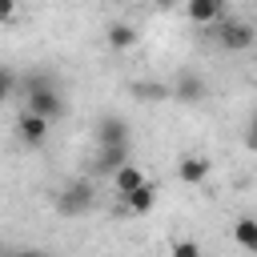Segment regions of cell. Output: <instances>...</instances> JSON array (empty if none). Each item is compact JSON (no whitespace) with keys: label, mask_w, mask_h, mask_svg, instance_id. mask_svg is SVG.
Masks as SVG:
<instances>
[{"label":"cell","mask_w":257,"mask_h":257,"mask_svg":"<svg viewBox=\"0 0 257 257\" xmlns=\"http://www.w3.org/2000/svg\"><path fill=\"white\" fill-rule=\"evenodd\" d=\"M169 257H201V245H197L193 237H177V241L169 245Z\"/></svg>","instance_id":"9a60e30c"},{"label":"cell","mask_w":257,"mask_h":257,"mask_svg":"<svg viewBox=\"0 0 257 257\" xmlns=\"http://www.w3.org/2000/svg\"><path fill=\"white\" fill-rule=\"evenodd\" d=\"M173 100H181V104H197V100H205V80L193 76V72H181V76L173 80Z\"/></svg>","instance_id":"30bf717a"},{"label":"cell","mask_w":257,"mask_h":257,"mask_svg":"<svg viewBox=\"0 0 257 257\" xmlns=\"http://www.w3.org/2000/svg\"><path fill=\"white\" fill-rule=\"evenodd\" d=\"M157 197H161V189H157L153 181H145L137 193H128V197H124V209H128V213H137V217H145V213H153Z\"/></svg>","instance_id":"8fae6325"},{"label":"cell","mask_w":257,"mask_h":257,"mask_svg":"<svg viewBox=\"0 0 257 257\" xmlns=\"http://www.w3.org/2000/svg\"><path fill=\"white\" fill-rule=\"evenodd\" d=\"M128 96H137L141 104L173 100V84H165V80H128Z\"/></svg>","instance_id":"ba28073f"},{"label":"cell","mask_w":257,"mask_h":257,"mask_svg":"<svg viewBox=\"0 0 257 257\" xmlns=\"http://www.w3.org/2000/svg\"><path fill=\"white\" fill-rule=\"evenodd\" d=\"M209 157H201V153H185L181 161H177V177L185 181V185H205V177H209Z\"/></svg>","instance_id":"9c48e42d"},{"label":"cell","mask_w":257,"mask_h":257,"mask_svg":"<svg viewBox=\"0 0 257 257\" xmlns=\"http://www.w3.org/2000/svg\"><path fill=\"white\" fill-rule=\"evenodd\" d=\"M245 145H249V153H257V112H253V120L245 128Z\"/></svg>","instance_id":"ac0fdd59"},{"label":"cell","mask_w":257,"mask_h":257,"mask_svg":"<svg viewBox=\"0 0 257 257\" xmlns=\"http://www.w3.org/2000/svg\"><path fill=\"white\" fill-rule=\"evenodd\" d=\"M48 133H52V120H44V116H36V112H20L16 116V137H20L24 149H40L48 141Z\"/></svg>","instance_id":"5b68a950"},{"label":"cell","mask_w":257,"mask_h":257,"mask_svg":"<svg viewBox=\"0 0 257 257\" xmlns=\"http://www.w3.org/2000/svg\"><path fill=\"white\" fill-rule=\"evenodd\" d=\"M133 161V145H112V149H96L92 153V173L96 177H112L120 165Z\"/></svg>","instance_id":"52a82bcc"},{"label":"cell","mask_w":257,"mask_h":257,"mask_svg":"<svg viewBox=\"0 0 257 257\" xmlns=\"http://www.w3.org/2000/svg\"><path fill=\"white\" fill-rule=\"evenodd\" d=\"M52 205H56V213H64V217H84V213H88V209L96 205V185H92L88 177L64 181V185L56 189Z\"/></svg>","instance_id":"7a4b0ae2"},{"label":"cell","mask_w":257,"mask_h":257,"mask_svg":"<svg viewBox=\"0 0 257 257\" xmlns=\"http://www.w3.org/2000/svg\"><path fill=\"white\" fill-rule=\"evenodd\" d=\"M217 44H221L225 52H245V48H253V44H257V28H253L249 20L225 16V20L217 24Z\"/></svg>","instance_id":"3957f363"},{"label":"cell","mask_w":257,"mask_h":257,"mask_svg":"<svg viewBox=\"0 0 257 257\" xmlns=\"http://www.w3.org/2000/svg\"><path fill=\"white\" fill-rule=\"evenodd\" d=\"M16 20V0H0V24H12Z\"/></svg>","instance_id":"e0dca14e"},{"label":"cell","mask_w":257,"mask_h":257,"mask_svg":"<svg viewBox=\"0 0 257 257\" xmlns=\"http://www.w3.org/2000/svg\"><path fill=\"white\" fill-rule=\"evenodd\" d=\"M12 88H16V76H12L8 68H0V104L12 96Z\"/></svg>","instance_id":"2e32d148"},{"label":"cell","mask_w":257,"mask_h":257,"mask_svg":"<svg viewBox=\"0 0 257 257\" xmlns=\"http://www.w3.org/2000/svg\"><path fill=\"white\" fill-rule=\"evenodd\" d=\"M16 257H48L44 249H24V253H16Z\"/></svg>","instance_id":"d6986e66"},{"label":"cell","mask_w":257,"mask_h":257,"mask_svg":"<svg viewBox=\"0 0 257 257\" xmlns=\"http://www.w3.org/2000/svg\"><path fill=\"white\" fill-rule=\"evenodd\" d=\"M153 4H157V8H173L177 0H153Z\"/></svg>","instance_id":"ffe728a7"},{"label":"cell","mask_w":257,"mask_h":257,"mask_svg":"<svg viewBox=\"0 0 257 257\" xmlns=\"http://www.w3.org/2000/svg\"><path fill=\"white\" fill-rule=\"evenodd\" d=\"M24 112H36L44 120L64 116V96H60V88H56V80L48 72H32L24 80Z\"/></svg>","instance_id":"6da1fadb"},{"label":"cell","mask_w":257,"mask_h":257,"mask_svg":"<svg viewBox=\"0 0 257 257\" xmlns=\"http://www.w3.org/2000/svg\"><path fill=\"white\" fill-rule=\"evenodd\" d=\"M92 141H96V149H112V145H133L128 120H124V116H116V112L100 116V120L92 124Z\"/></svg>","instance_id":"277c9868"},{"label":"cell","mask_w":257,"mask_h":257,"mask_svg":"<svg viewBox=\"0 0 257 257\" xmlns=\"http://www.w3.org/2000/svg\"><path fill=\"white\" fill-rule=\"evenodd\" d=\"M145 181H149V177H145V173H141V169H137L133 161H128V165H120V169L112 173V185H116V193H120V201H124L128 193H137V189H141Z\"/></svg>","instance_id":"4fadbf2b"},{"label":"cell","mask_w":257,"mask_h":257,"mask_svg":"<svg viewBox=\"0 0 257 257\" xmlns=\"http://www.w3.org/2000/svg\"><path fill=\"white\" fill-rule=\"evenodd\" d=\"M0 257H4V245H0Z\"/></svg>","instance_id":"44dd1931"},{"label":"cell","mask_w":257,"mask_h":257,"mask_svg":"<svg viewBox=\"0 0 257 257\" xmlns=\"http://www.w3.org/2000/svg\"><path fill=\"white\" fill-rule=\"evenodd\" d=\"M185 16H189L193 24L217 28V24L229 16V0H185Z\"/></svg>","instance_id":"8992f818"},{"label":"cell","mask_w":257,"mask_h":257,"mask_svg":"<svg viewBox=\"0 0 257 257\" xmlns=\"http://www.w3.org/2000/svg\"><path fill=\"white\" fill-rule=\"evenodd\" d=\"M104 40H108V48H116V52H128V48L137 44V28H133L128 20H112V24L104 28Z\"/></svg>","instance_id":"7c38bea8"},{"label":"cell","mask_w":257,"mask_h":257,"mask_svg":"<svg viewBox=\"0 0 257 257\" xmlns=\"http://www.w3.org/2000/svg\"><path fill=\"white\" fill-rule=\"evenodd\" d=\"M233 241L245 253H257V217H237L233 221Z\"/></svg>","instance_id":"5bb4252c"}]
</instances>
